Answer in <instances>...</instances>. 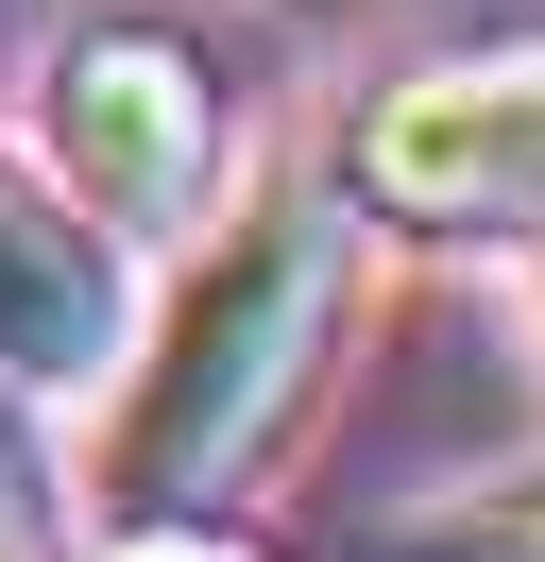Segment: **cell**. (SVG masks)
<instances>
[{"instance_id": "obj_6", "label": "cell", "mask_w": 545, "mask_h": 562, "mask_svg": "<svg viewBox=\"0 0 545 562\" xmlns=\"http://www.w3.org/2000/svg\"><path fill=\"white\" fill-rule=\"evenodd\" d=\"M102 562H256V546H238V528H204V512H136Z\"/></svg>"}, {"instance_id": "obj_1", "label": "cell", "mask_w": 545, "mask_h": 562, "mask_svg": "<svg viewBox=\"0 0 545 562\" xmlns=\"http://www.w3.org/2000/svg\"><path fill=\"white\" fill-rule=\"evenodd\" d=\"M324 307H341V188H272L204 239V273L170 290L154 358L120 392V443H102V494L120 512H204L238 460L290 426L307 358H324Z\"/></svg>"}, {"instance_id": "obj_5", "label": "cell", "mask_w": 545, "mask_h": 562, "mask_svg": "<svg viewBox=\"0 0 545 562\" xmlns=\"http://www.w3.org/2000/svg\"><path fill=\"white\" fill-rule=\"evenodd\" d=\"M375 562H545V460H511V477L443 494V512L375 528Z\"/></svg>"}, {"instance_id": "obj_4", "label": "cell", "mask_w": 545, "mask_h": 562, "mask_svg": "<svg viewBox=\"0 0 545 562\" xmlns=\"http://www.w3.org/2000/svg\"><path fill=\"white\" fill-rule=\"evenodd\" d=\"M120 341H136L120 239L0 154V392H86V375H120Z\"/></svg>"}, {"instance_id": "obj_8", "label": "cell", "mask_w": 545, "mask_h": 562, "mask_svg": "<svg viewBox=\"0 0 545 562\" xmlns=\"http://www.w3.org/2000/svg\"><path fill=\"white\" fill-rule=\"evenodd\" d=\"M290 18H358V0H290Z\"/></svg>"}, {"instance_id": "obj_2", "label": "cell", "mask_w": 545, "mask_h": 562, "mask_svg": "<svg viewBox=\"0 0 545 562\" xmlns=\"http://www.w3.org/2000/svg\"><path fill=\"white\" fill-rule=\"evenodd\" d=\"M341 205L392 239H460V256L545 239V35H477V52L392 69L341 120Z\"/></svg>"}, {"instance_id": "obj_3", "label": "cell", "mask_w": 545, "mask_h": 562, "mask_svg": "<svg viewBox=\"0 0 545 562\" xmlns=\"http://www.w3.org/2000/svg\"><path fill=\"white\" fill-rule=\"evenodd\" d=\"M52 171H68L86 222H136V239L204 222V188H222V69H204V35L86 18L52 52Z\"/></svg>"}, {"instance_id": "obj_7", "label": "cell", "mask_w": 545, "mask_h": 562, "mask_svg": "<svg viewBox=\"0 0 545 562\" xmlns=\"http://www.w3.org/2000/svg\"><path fill=\"white\" fill-rule=\"evenodd\" d=\"M0 562H34V443L0 426Z\"/></svg>"}]
</instances>
